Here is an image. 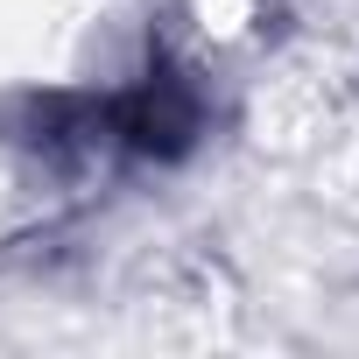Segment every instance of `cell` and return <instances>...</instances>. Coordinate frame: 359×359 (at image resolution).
<instances>
[{
	"label": "cell",
	"instance_id": "obj_1",
	"mask_svg": "<svg viewBox=\"0 0 359 359\" xmlns=\"http://www.w3.org/2000/svg\"><path fill=\"white\" fill-rule=\"evenodd\" d=\"M120 134L141 148V155H176L191 134H198V106L176 78H148L127 106H120Z\"/></svg>",
	"mask_w": 359,
	"mask_h": 359
}]
</instances>
